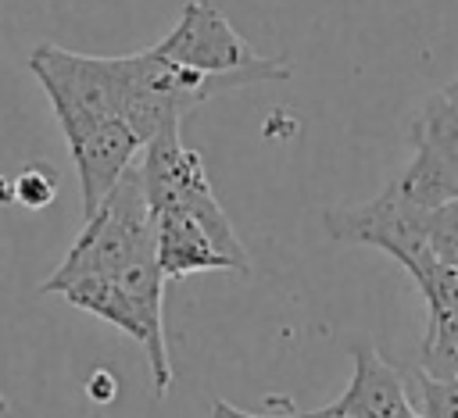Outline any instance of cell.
Listing matches in <instances>:
<instances>
[{"label":"cell","instance_id":"obj_1","mask_svg":"<svg viewBox=\"0 0 458 418\" xmlns=\"http://www.w3.org/2000/svg\"><path fill=\"white\" fill-rule=\"evenodd\" d=\"M154 254V211L147 200L140 161L118 179V186L104 196L93 218H86L82 232L68 247L64 261L54 268L50 279H43L39 293H61L75 279L107 275L114 279L122 268H129L140 257Z\"/></svg>","mask_w":458,"mask_h":418},{"label":"cell","instance_id":"obj_2","mask_svg":"<svg viewBox=\"0 0 458 418\" xmlns=\"http://www.w3.org/2000/svg\"><path fill=\"white\" fill-rule=\"evenodd\" d=\"M140 171H143V186H147V200H150L154 214H161V211H186V214H193L211 232L215 247L236 264V275L250 272L247 250H243L229 214L222 211L215 189H211L204 161H200L197 150H190L182 143L179 129H168V132L154 136L143 146Z\"/></svg>","mask_w":458,"mask_h":418},{"label":"cell","instance_id":"obj_3","mask_svg":"<svg viewBox=\"0 0 458 418\" xmlns=\"http://www.w3.org/2000/svg\"><path fill=\"white\" fill-rule=\"evenodd\" d=\"M29 71L43 86L64 139L97 121L122 118V57L75 54L57 43H39L29 54Z\"/></svg>","mask_w":458,"mask_h":418},{"label":"cell","instance_id":"obj_4","mask_svg":"<svg viewBox=\"0 0 458 418\" xmlns=\"http://www.w3.org/2000/svg\"><path fill=\"white\" fill-rule=\"evenodd\" d=\"M154 50L165 61L197 75H247L254 82L290 79V64L258 57L250 43L229 25V18L208 0H190L179 11L172 32L154 43Z\"/></svg>","mask_w":458,"mask_h":418},{"label":"cell","instance_id":"obj_5","mask_svg":"<svg viewBox=\"0 0 458 418\" xmlns=\"http://www.w3.org/2000/svg\"><path fill=\"white\" fill-rule=\"evenodd\" d=\"M326 232L336 243H365V247L390 254L415 279V286H426L433 272L440 268L426 239V211L408 204L397 182H390L379 196L358 207L326 211Z\"/></svg>","mask_w":458,"mask_h":418},{"label":"cell","instance_id":"obj_6","mask_svg":"<svg viewBox=\"0 0 458 418\" xmlns=\"http://www.w3.org/2000/svg\"><path fill=\"white\" fill-rule=\"evenodd\" d=\"M408 143L415 154L394 179L401 196L422 211L458 200V107L440 89L411 114Z\"/></svg>","mask_w":458,"mask_h":418},{"label":"cell","instance_id":"obj_7","mask_svg":"<svg viewBox=\"0 0 458 418\" xmlns=\"http://www.w3.org/2000/svg\"><path fill=\"white\" fill-rule=\"evenodd\" d=\"M64 143H68V154H72L75 171H79L82 218H93L97 207L104 204V196L118 186V179L140 161L143 143L122 118L97 121V125L68 136Z\"/></svg>","mask_w":458,"mask_h":418},{"label":"cell","instance_id":"obj_8","mask_svg":"<svg viewBox=\"0 0 458 418\" xmlns=\"http://www.w3.org/2000/svg\"><path fill=\"white\" fill-rule=\"evenodd\" d=\"M154 254L165 279H182L197 272H236V264L215 247L211 232L186 211L154 214Z\"/></svg>","mask_w":458,"mask_h":418},{"label":"cell","instance_id":"obj_9","mask_svg":"<svg viewBox=\"0 0 458 418\" xmlns=\"http://www.w3.org/2000/svg\"><path fill=\"white\" fill-rule=\"evenodd\" d=\"M351 357H354V375H351L347 389L336 397L347 414H354V418H401L415 407L408 400L401 375L376 354V347L358 343L351 350Z\"/></svg>","mask_w":458,"mask_h":418},{"label":"cell","instance_id":"obj_10","mask_svg":"<svg viewBox=\"0 0 458 418\" xmlns=\"http://www.w3.org/2000/svg\"><path fill=\"white\" fill-rule=\"evenodd\" d=\"M61 297H64L72 307H79V311H86V314H97V318H104L107 325L122 329V332L132 336L143 350L150 347V332H147L140 311L132 307V300L125 297V289H122L114 279H107V275L75 279V282H68V286L61 289Z\"/></svg>","mask_w":458,"mask_h":418},{"label":"cell","instance_id":"obj_11","mask_svg":"<svg viewBox=\"0 0 458 418\" xmlns=\"http://www.w3.org/2000/svg\"><path fill=\"white\" fill-rule=\"evenodd\" d=\"M437 379L458 375V304L429 311V329L422 339V364Z\"/></svg>","mask_w":458,"mask_h":418},{"label":"cell","instance_id":"obj_12","mask_svg":"<svg viewBox=\"0 0 458 418\" xmlns=\"http://www.w3.org/2000/svg\"><path fill=\"white\" fill-rule=\"evenodd\" d=\"M419 386V418H458V375L437 379L426 368L408 372Z\"/></svg>","mask_w":458,"mask_h":418},{"label":"cell","instance_id":"obj_13","mask_svg":"<svg viewBox=\"0 0 458 418\" xmlns=\"http://www.w3.org/2000/svg\"><path fill=\"white\" fill-rule=\"evenodd\" d=\"M54 196H57V175L50 168H25L11 182V200L21 204V207H29V211L47 207Z\"/></svg>","mask_w":458,"mask_h":418},{"label":"cell","instance_id":"obj_14","mask_svg":"<svg viewBox=\"0 0 458 418\" xmlns=\"http://www.w3.org/2000/svg\"><path fill=\"white\" fill-rule=\"evenodd\" d=\"M211 418H354L340 407V400L326 404V407H315V411H290V414H250V411H240L233 407L229 400H215L211 407Z\"/></svg>","mask_w":458,"mask_h":418},{"label":"cell","instance_id":"obj_15","mask_svg":"<svg viewBox=\"0 0 458 418\" xmlns=\"http://www.w3.org/2000/svg\"><path fill=\"white\" fill-rule=\"evenodd\" d=\"M440 93H444V96H447V100H451V104L458 107V75H454V79H451V82H447V86H444Z\"/></svg>","mask_w":458,"mask_h":418}]
</instances>
